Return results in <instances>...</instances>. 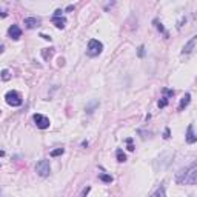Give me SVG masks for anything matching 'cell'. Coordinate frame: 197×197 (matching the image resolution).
I'll list each match as a JSON object with an SVG mask.
<instances>
[{"mask_svg":"<svg viewBox=\"0 0 197 197\" xmlns=\"http://www.w3.org/2000/svg\"><path fill=\"white\" fill-rule=\"evenodd\" d=\"M197 179V165L192 163L186 169H180L176 174V182L177 183H185V185H194Z\"/></svg>","mask_w":197,"mask_h":197,"instance_id":"cell-1","label":"cell"},{"mask_svg":"<svg viewBox=\"0 0 197 197\" xmlns=\"http://www.w3.org/2000/svg\"><path fill=\"white\" fill-rule=\"evenodd\" d=\"M102 49H103V45H102V42L97 40V38H91V40L88 42V49H86L88 56L96 57V56H99L102 52Z\"/></svg>","mask_w":197,"mask_h":197,"instance_id":"cell-2","label":"cell"},{"mask_svg":"<svg viewBox=\"0 0 197 197\" xmlns=\"http://www.w3.org/2000/svg\"><path fill=\"white\" fill-rule=\"evenodd\" d=\"M5 100L11 106H20L22 105V97L17 91H8L6 96H5Z\"/></svg>","mask_w":197,"mask_h":197,"instance_id":"cell-3","label":"cell"},{"mask_svg":"<svg viewBox=\"0 0 197 197\" xmlns=\"http://www.w3.org/2000/svg\"><path fill=\"white\" fill-rule=\"evenodd\" d=\"M35 171H37V174L40 176V177H46V176H49V173H51V166H49V162L48 160H40L37 165H35Z\"/></svg>","mask_w":197,"mask_h":197,"instance_id":"cell-4","label":"cell"},{"mask_svg":"<svg viewBox=\"0 0 197 197\" xmlns=\"http://www.w3.org/2000/svg\"><path fill=\"white\" fill-rule=\"evenodd\" d=\"M34 122L37 125V128H40V129H46L49 128V119L42 114H34Z\"/></svg>","mask_w":197,"mask_h":197,"instance_id":"cell-5","label":"cell"},{"mask_svg":"<svg viewBox=\"0 0 197 197\" xmlns=\"http://www.w3.org/2000/svg\"><path fill=\"white\" fill-rule=\"evenodd\" d=\"M8 34H9L11 38H14V40H19V38L22 37V29L19 28L17 25H12V26H9Z\"/></svg>","mask_w":197,"mask_h":197,"instance_id":"cell-6","label":"cell"},{"mask_svg":"<svg viewBox=\"0 0 197 197\" xmlns=\"http://www.w3.org/2000/svg\"><path fill=\"white\" fill-rule=\"evenodd\" d=\"M38 25H40V19H37V17H26L25 19V26H26V28H29V29L37 28Z\"/></svg>","mask_w":197,"mask_h":197,"instance_id":"cell-7","label":"cell"},{"mask_svg":"<svg viewBox=\"0 0 197 197\" xmlns=\"http://www.w3.org/2000/svg\"><path fill=\"white\" fill-rule=\"evenodd\" d=\"M195 140H197V136L194 134V126L189 125L188 129H186V142L188 143H195Z\"/></svg>","mask_w":197,"mask_h":197,"instance_id":"cell-8","label":"cell"},{"mask_svg":"<svg viewBox=\"0 0 197 197\" xmlns=\"http://www.w3.org/2000/svg\"><path fill=\"white\" fill-rule=\"evenodd\" d=\"M195 42H197V37H192L191 38V40L185 45V46H183V49H182V52H183V54H189V52L194 49V46H195Z\"/></svg>","mask_w":197,"mask_h":197,"instance_id":"cell-9","label":"cell"},{"mask_svg":"<svg viewBox=\"0 0 197 197\" xmlns=\"http://www.w3.org/2000/svg\"><path fill=\"white\" fill-rule=\"evenodd\" d=\"M52 23H54L57 28H65V25H66V19H65L63 16H59V17H56V16H52Z\"/></svg>","mask_w":197,"mask_h":197,"instance_id":"cell-10","label":"cell"},{"mask_svg":"<svg viewBox=\"0 0 197 197\" xmlns=\"http://www.w3.org/2000/svg\"><path fill=\"white\" fill-rule=\"evenodd\" d=\"M189 100H191V94H189V93H186L185 96H183V99L180 100L179 109H180V111H183V109H185V108L188 106V105H189Z\"/></svg>","mask_w":197,"mask_h":197,"instance_id":"cell-11","label":"cell"},{"mask_svg":"<svg viewBox=\"0 0 197 197\" xmlns=\"http://www.w3.org/2000/svg\"><path fill=\"white\" fill-rule=\"evenodd\" d=\"M115 155H117V162H120V163H123V162L126 160V155H125V152H123L122 149H117V151H115Z\"/></svg>","mask_w":197,"mask_h":197,"instance_id":"cell-12","label":"cell"},{"mask_svg":"<svg viewBox=\"0 0 197 197\" xmlns=\"http://www.w3.org/2000/svg\"><path fill=\"white\" fill-rule=\"evenodd\" d=\"M152 197H166V194H165V188H163V185H160L159 188H157V191L152 194Z\"/></svg>","mask_w":197,"mask_h":197,"instance_id":"cell-13","label":"cell"},{"mask_svg":"<svg viewBox=\"0 0 197 197\" xmlns=\"http://www.w3.org/2000/svg\"><path fill=\"white\" fill-rule=\"evenodd\" d=\"M99 179L102 180V182H105V183H111L114 179H112V176H109V174H99Z\"/></svg>","mask_w":197,"mask_h":197,"instance_id":"cell-14","label":"cell"},{"mask_svg":"<svg viewBox=\"0 0 197 197\" xmlns=\"http://www.w3.org/2000/svg\"><path fill=\"white\" fill-rule=\"evenodd\" d=\"M154 25H155V28L159 29L160 32H163L165 35H168V32H166V31H165V28H163V25H162V23H160L159 20H154Z\"/></svg>","mask_w":197,"mask_h":197,"instance_id":"cell-15","label":"cell"},{"mask_svg":"<svg viewBox=\"0 0 197 197\" xmlns=\"http://www.w3.org/2000/svg\"><path fill=\"white\" fill-rule=\"evenodd\" d=\"M65 152V149L63 148H57V149H52L51 151V157H57V155H62Z\"/></svg>","mask_w":197,"mask_h":197,"instance_id":"cell-16","label":"cell"},{"mask_svg":"<svg viewBox=\"0 0 197 197\" xmlns=\"http://www.w3.org/2000/svg\"><path fill=\"white\" fill-rule=\"evenodd\" d=\"M157 105H159V108H165L166 105H168V99H166V97H163L162 100H159V103H157Z\"/></svg>","mask_w":197,"mask_h":197,"instance_id":"cell-17","label":"cell"},{"mask_svg":"<svg viewBox=\"0 0 197 197\" xmlns=\"http://www.w3.org/2000/svg\"><path fill=\"white\" fill-rule=\"evenodd\" d=\"M2 78H3V80H9V71L8 69L2 71Z\"/></svg>","mask_w":197,"mask_h":197,"instance_id":"cell-18","label":"cell"},{"mask_svg":"<svg viewBox=\"0 0 197 197\" xmlns=\"http://www.w3.org/2000/svg\"><path fill=\"white\" fill-rule=\"evenodd\" d=\"M163 94H166L168 97H173L174 96V91L173 89H163Z\"/></svg>","mask_w":197,"mask_h":197,"instance_id":"cell-19","label":"cell"},{"mask_svg":"<svg viewBox=\"0 0 197 197\" xmlns=\"http://www.w3.org/2000/svg\"><path fill=\"white\" fill-rule=\"evenodd\" d=\"M89 191H91V188H89V186H86V188H85V189L82 191V194H80V197H86V194H88Z\"/></svg>","mask_w":197,"mask_h":197,"instance_id":"cell-20","label":"cell"},{"mask_svg":"<svg viewBox=\"0 0 197 197\" xmlns=\"http://www.w3.org/2000/svg\"><path fill=\"white\" fill-rule=\"evenodd\" d=\"M143 54H145V48L140 46V48H139V57H143Z\"/></svg>","mask_w":197,"mask_h":197,"instance_id":"cell-21","label":"cell"},{"mask_svg":"<svg viewBox=\"0 0 197 197\" xmlns=\"http://www.w3.org/2000/svg\"><path fill=\"white\" fill-rule=\"evenodd\" d=\"M163 139H169V129H168V128L165 129V134H163Z\"/></svg>","mask_w":197,"mask_h":197,"instance_id":"cell-22","label":"cell"},{"mask_svg":"<svg viewBox=\"0 0 197 197\" xmlns=\"http://www.w3.org/2000/svg\"><path fill=\"white\" fill-rule=\"evenodd\" d=\"M40 37H43V38H45V40H51V37H48V35H45V34H42Z\"/></svg>","mask_w":197,"mask_h":197,"instance_id":"cell-23","label":"cell"},{"mask_svg":"<svg viewBox=\"0 0 197 197\" xmlns=\"http://www.w3.org/2000/svg\"><path fill=\"white\" fill-rule=\"evenodd\" d=\"M2 51H3V48H2V46H0V54H2Z\"/></svg>","mask_w":197,"mask_h":197,"instance_id":"cell-24","label":"cell"}]
</instances>
